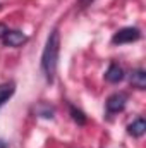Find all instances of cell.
Listing matches in <instances>:
<instances>
[{"mask_svg":"<svg viewBox=\"0 0 146 148\" xmlns=\"http://www.w3.org/2000/svg\"><path fill=\"white\" fill-rule=\"evenodd\" d=\"M69 109H71V115H72V119L77 122V124H86V115L79 110V109H76L74 105H71Z\"/></svg>","mask_w":146,"mask_h":148,"instance_id":"9","label":"cell"},{"mask_svg":"<svg viewBox=\"0 0 146 148\" xmlns=\"http://www.w3.org/2000/svg\"><path fill=\"white\" fill-rule=\"evenodd\" d=\"M7 29H9V28H7L5 24H0V40H2V36H3L5 33H7Z\"/></svg>","mask_w":146,"mask_h":148,"instance_id":"11","label":"cell"},{"mask_svg":"<svg viewBox=\"0 0 146 148\" xmlns=\"http://www.w3.org/2000/svg\"><path fill=\"white\" fill-rule=\"evenodd\" d=\"M145 131H146V122H145L143 117L136 119L132 124L127 126V133H129L131 136H134V138H141V136L145 134Z\"/></svg>","mask_w":146,"mask_h":148,"instance_id":"6","label":"cell"},{"mask_svg":"<svg viewBox=\"0 0 146 148\" xmlns=\"http://www.w3.org/2000/svg\"><path fill=\"white\" fill-rule=\"evenodd\" d=\"M126 103H127V95L126 93H113L107 100V112L108 114L122 112L126 109Z\"/></svg>","mask_w":146,"mask_h":148,"instance_id":"3","label":"cell"},{"mask_svg":"<svg viewBox=\"0 0 146 148\" xmlns=\"http://www.w3.org/2000/svg\"><path fill=\"white\" fill-rule=\"evenodd\" d=\"M0 148H9V143L5 140H2V138H0Z\"/></svg>","mask_w":146,"mask_h":148,"instance_id":"12","label":"cell"},{"mask_svg":"<svg viewBox=\"0 0 146 148\" xmlns=\"http://www.w3.org/2000/svg\"><path fill=\"white\" fill-rule=\"evenodd\" d=\"M105 79L108 81V83H120L122 79H124V71H122V67L119 66V64H110V67L107 69V73H105Z\"/></svg>","mask_w":146,"mask_h":148,"instance_id":"5","label":"cell"},{"mask_svg":"<svg viewBox=\"0 0 146 148\" xmlns=\"http://www.w3.org/2000/svg\"><path fill=\"white\" fill-rule=\"evenodd\" d=\"M2 41L7 47H21L23 43L28 41V36L19 29H7V33L2 36Z\"/></svg>","mask_w":146,"mask_h":148,"instance_id":"4","label":"cell"},{"mask_svg":"<svg viewBox=\"0 0 146 148\" xmlns=\"http://www.w3.org/2000/svg\"><path fill=\"white\" fill-rule=\"evenodd\" d=\"M91 2H93V0H79V3H81L83 7H84V5H88V3H91Z\"/></svg>","mask_w":146,"mask_h":148,"instance_id":"13","label":"cell"},{"mask_svg":"<svg viewBox=\"0 0 146 148\" xmlns=\"http://www.w3.org/2000/svg\"><path fill=\"white\" fill-rule=\"evenodd\" d=\"M59 53H60V33L59 29H53L46 38V43L41 53V71L48 83H53L55 79L57 66H59Z\"/></svg>","mask_w":146,"mask_h":148,"instance_id":"1","label":"cell"},{"mask_svg":"<svg viewBox=\"0 0 146 148\" xmlns=\"http://www.w3.org/2000/svg\"><path fill=\"white\" fill-rule=\"evenodd\" d=\"M38 114H40L41 117H48V119H52V117H53V109L48 107V105H41V107L38 109Z\"/></svg>","mask_w":146,"mask_h":148,"instance_id":"10","label":"cell"},{"mask_svg":"<svg viewBox=\"0 0 146 148\" xmlns=\"http://www.w3.org/2000/svg\"><path fill=\"white\" fill-rule=\"evenodd\" d=\"M141 38V31L138 28H122L119 29L113 36H112V43L113 45H124V43H132V41H138Z\"/></svg>","mask_w":146,"mask_h":148,"instance_id":"2","label":"cell"},{"mask_svg":"<svg viewBox=\"0 0 146 148\" xmlns=\"http://www.w3.org/2000/svg\"><path fill=\"white\" fill-rule=\"evenodd\" d=\"M14 91H16L14 83H2L0 84V107L14 95Z\"/></svg>","mask_w":146,"mask_h":148,"instance_id":"8","label":"cell"},{"mask_svg":"<svg viewBox=\"0 0 146 148\" xmlns=\"http://www.w3.org/2000/svg\"><path fill=\"white\" fill-rule=\"evenodd\" d=\"M131 84L138 90L146 88V71L145 69H134L131 73Z\"/></svg>","mask_w":146,"mask_h":148,"instance_id":"7","label":"cell"}]
</instances>
